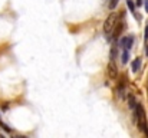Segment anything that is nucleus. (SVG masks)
Wrapping results in <instances>:
<instances>
[{"mask_svg": "<svg viewBox=\"0 0 148 138\" xmlns=\"http://www.w3.org/2000/svg\"><path fill=\"white\" fill-rule=\"evenodd\" d=\"M115 25H116V16L112 13V14L108 16V19L105 20V25H103V33L106 35V38L109 41H111V35H112V30H114Z\"/></svg>", "mask_w": 148, "mask_h": 138, "instance_id": "1", "label": "nucleus"}, {"mask_svg": "<svg viewBox=\"0 0 148 138\" xmlns=\"http://www.w3.org/2000/svg\"><path fill=\"white\" fill-rule=\"evenodd\" d=\"M122 29H124V23H122V22H116V25H115V27H114V30H112L111 39H112V38H114V39L119 38L121 33H122Z\"/></svg>", "mask_w": 148, "mask_h": 138, "instance_id": "2", "label": "nucleus"}, {"mask_svg": "<svg viewBox=\"0 0 148 138\" xmlns=\"http://www.w3.org/2000/svg\"><path fill=\"white\" fill-rule=\"evenodd\" d=\"M108 75H109V78H112V79H115L116 75H118V71H116V66H115V63H114V59H111V62L108 63Z\"/></svg>", "mask_w": 148, "mask_h": 138, "instance_id": "3", "label": "nucleus"}, {"mask_svg": "<svg viewBox=\"0 0 148 138\" xmlns=\"http://www.w3.org/2000/svg\"><path fill=\"white\" fill-rule=\"evenodd\" d=\"M132 42H134V38H132V36H125V38H122V41H121V47L130 50L131 46H132Z\"/></svg>", "mask_w": 148, "mask_h": 138, "instance_id": "4", "label": "nucleus"}, {"mask_svg": "<svg viewBox=\"0 0 148 138\" xmlns=\"http://www.w3.org/2000/svg\"><path fill=\"white\" fill-rule=\"evenodd\" d=\"M141 68V58H135L132 62V72H138Z\"/></svg>", "mask_w": 148, "mask_h": 138, "instance_id": "5", "label": "nucleus"}, {"mask_svg": "<svg viewBox=\"0 0 148 138\" xmlns=\"http://www.w3.org/2000/svg\"><path fill=\"white\" fill-rule=\"evenodd\" d=\"M127 4H128V7H130V10H131V13L138 19V16L135 14V6H134V3H132V0H127Z\"/></svg>", "mask_w": 148, "mask_h": 138, "instance_id": "6", "label": "nucleus"}, {"mask_svg": "<svg viewBox=\"0 0 148 138\" xmlns=\"http://www.w3.org/2000/svg\"><path fill=\"white\" fill-rule=\"evenodd\" d=\"M128 58H130V50L124 49V53H122V63H127V62H128Z\"/></svg>", "mask_w": 148, "mask_h": 138, "instance_id": "7", "label": "nucleus"}, {"mask_svg": "<svg viewBox=\"0 0 148 138\" xmlns=\"http://www.w3.org/2000/svg\"><path fill=\"white\" fill-rule=\"evenodd\" d=\"M106 1H108V6H109L111 10H114L116 7V4H118V0H106Z\"/></svg>", "mask_w": 148, "mask_h": 138, "instance_id": "8", "label": "nucleus"}, {"mask_svg": "<svg viewBox=\"0 0 148 138\" xmlns=\"http://www.w3.org/2000/svg\"><path fill=\"white\" fill-rule=\"evenodd\" d=\"M144 39H145V42L148 41V25L145 26V35H144Z\"/></svg>", "mask_w": 148, "mask_h": 138, "instance_id": "9", "label": "nucleus"}, {"mask_svg": "<svg viewBox=\"0 0 148 138\" xmlns=\"http://www.w3.org/2000/svg\"><path fill=\"white\" fill-rule=\"evenodd\" d=\"M143 4V0H137V6H141Z\"/></svg>", "mask_w": 148, "mask_h": 138, "instance_id": "10", "label": "nucleus"}, {"mask_svg": "<svg viewBox=\"0 0 148 138\" xmlns=\"http://www.w3.org/2000/svg\"><path fill=\"white\" fill-rule=\"evenodd\" d=\"M145 10L148 12V0H145Z\"/></svg>", "mask_w": 148, "mask_h": 138, "instance_id": "11", "label": "nucleus"}, {"mask_svg": "<svg viewBox=\"0 0 148 138\" xmlns=\"http://www.w3.org/2000/svg\"><path fill=\"white\" fill-rule=\"evenodd\" d=\"M147 55H148V46H147Z\"/></svg>", "mask_w": 148, "mask_h": 138, "instance_id": "12", "label": "nucleus"}]
</instances>
